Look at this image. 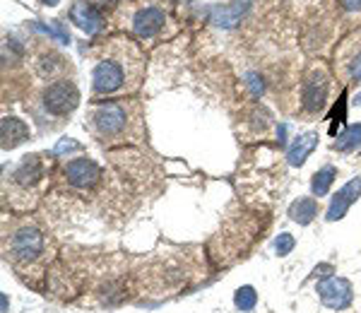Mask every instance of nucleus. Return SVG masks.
Segmentation results:
<instances>
[{"label": "nucleus", "mask_w": 361, "mask_h": 313, "mask_svg": "<svg viewBox=\"0 0 361 313\" xmlns=\"http://www.w3.org/2000/svg\"><path fill=\"white\" fill-rule=\"evenodd\" d=\"M357 104H361V94H357Z\"/></svg>", "instance_id": "25"}, {"label": "nucleus", "mask_w": 361, "mask_h": 313, "mask_svg": "<svg viewBox=\"0 0 361 313\" xmlns=\"http://www.w3.org/2000/svg\"><path fill=\"white\" fill-rule=\"evenodd\" d=\"M0 137H3V149H13L17 145H22L29 137V128L22 118L15 116H5L0 121Z\"/></svg>", "instance_id": "11"}, {"label": "nucleus", "mask_w": 361, "mask_h": 313, "mask_svg": "<svg viewBox=\"0 0 361 313\" xmlns=\"http://www.w3.org/2000/svg\"><path fill=\"white\" fill-rule=\"evenodd\" d=\"M140 75H142V54L126 39H116L114 44H109L106 54L99 58L92 73V90L99 97L135 90Z\"/></svg>", "instance_id": "1"}, {"label": "nucleus", "mask_w": 361, "mask_h": 313, "mask_svg": "<svg viewBox=\"0 0 361 313\" xmlns=\"http://www.w3.org/2000/svg\"><path fill=\"white\" fill-rule=\"evenodd\" d=\"M58 3V0H46V5H56Z\"/></svg>", "instance_id": "24"}, {"label": "nucleus", "mask_w": 361, "mask_h": 313, "mask_svg": "<svg viewBox=\"0 0 361 313\" xmlns=\"http://www.w3.org/2000/svg\"><path fill=\"white\" fill-rule=\"evenodd\" d=\"M318 297L328 309H333V311L347 309L354 299L352 282L345 280V277H328V280L318 282Z\"/></svg>", "instance_id": "5"}, {"label": "nucleus", "mask_w": 361, "mask_h": 313, "mask_svg": "<svg viewBox=\"0 0 361 313\" xmlns=\"http://www.w3.org/2000/svg\"><path fill=\"white\" fill-rule=\"evenodd\" d=\"M66 178L75 188H92L99 178H102V169L92 159H73L66 166Z\"/></svg>", "instance_id": "7"}, {"label": "nucleus", "mask_w": 361, "mask_h": 313, "mask_svg": "<svg viewBox=\"0 0 361 313\" xmlns=\"http://www.w3.org/2000/svg\"><path fill=\"white\" fill-rule=\"evenodd\" d=\"M316 214H318V202L313 198H299L289 207V217L299 224H311Z\"/></svg>", "instance_id": "15"}, {"label": "nucleus", "mask_w": 361, "mask_h": 313, "mask_svg": "<svg viewBox=\"0 0 361 313\" xmlns=\"http://www.w3.org/2000/svg\"><path fill=\"white\" fill-rule=\"evenodd\" d=\"M316 145H318V133H306V135L296 137L294 147L287 152V161L292 166H301L306 161V156L316 149Z\"/></svg>", "instance_id": "14"}, {"label": "nucleus", "mask_w": 361, "mask_h": 313, "mask_svg": "<svg viewBox=\"0 0 361 313\" xmlns=\"http://www.w3.org/2000/svg\"><path fill=\"white\" fill-rule=\"evenodd\" d=\"M335 169L333 166H323L316 176H313V181H311V190H313V195H328V190H330V185H333L335 181Z\"/></svg>", "instance_id": "17"}, {"label": "nucleus", "mask_w": 361, "mask_h": 313, "mask_svg": "<svg viewBox=\"0 0 361 313\" xmlns=\"http://www.w3.org/2000/svg\"><path fill=\"white\" fill-rule=\"evenodd\" d=\"M42 176H44V166H42V156H39V154L27 156V159L22 161V164L17 166V171H15V181L20 185H25V188L34 185Z\"/></svg>", "instance_id": "12"}, {"label": "nucleus", "mask_w": 361, "mask_h": 313, "mask_svg": "<svg viewBox=\"0 0 361 313\" xmlns=\"http://www.w3.org/2000/svg\"><path fill=\"white\" fill-rule=\"evenodd\" d=\"M352 78L357 80V82H361V56L354 61V66H352Z\"/></svg>", "instance_id": "22"}, {"label": "nucleus", "mask_w": 361, "mask_h": 313, "mask_svg": "<svg viewBox=\"0 0 361 313\" xmlns=\"http://www.w3.org/2000/svg\"><path fill=\"white\" fill-rule=\"evenodd\" d=\"M70 20H73L75 25L87 34H97L104 25L102 13H99L92 3H85V0H78V3L70 8Z\"/></svg>", "instance_id": "9"}, {"label": "nucleus", "mask_w": 361, "mask_h": 313, "mask_svg": "<svg viewBox=\"0 0 361 313\" xmlns=\"http://www.w3.org/2000/svg\"><path fill=\"white\" fill-rule=\"evenodd\" d=\"M248 8H250V0H231V5L214 10L212 22H217L219 27H234Z\"/></svg>", "instance_id": "13"}, {"label": "nucleus", "mask_w": 361, "mask_h": 313, "mask_svg": "<svg viewBox=\"0 0 361 313\" xmlns=\"http://www.w3.org/2000/svg\"><path fill=\"white\" fill-rule=\"evenodd\" d=\"M8 256L17 265H34L44 256V234L34 224H22L8 241Z\"/></svg>", "instance_id": "3"}, {"label": "nucleus", "mask_w": 361, "mask_h": 313, "mask_svg": "<svg viewBox=\"0 0 361 313\" xmlns=\"http://www.w3.org/2000/svg\"><path fill=\"white\" fill-rule=\"evenodd\" d=\"M345 106H347V94L342 92V97H340V102H337V106L333 109V113L328 116L330 121H333V128H330V133L335 135V128L340 123H345Z\"/></svg>", "instance_id": "19"}, {"label": "nucleus", "mask_w": 361, "mask_h": 313, "mask_svg": "<svg viewBox=\"0 0 361 313\" xmlns=\"http://www.w3.org/2000/svg\"><path fill=\"white\" fill-rule=\"evenodd\" d=\"M66 149H80V145L73 142V140H61V142H58V147H56V154L66 152Z\"/></svg>", "instance_id": "21"}, {"label": "nucleus", "mask_w": 361, "mask_h": 313, "mask_svg": "<svg viewBox=\"0 0 361 313\" xmlns=\"http://www.w3.org/2000/svg\"><path fill=\"white\" fill-rule=\"evenodd\" d=\"M342 8H345V10H359L361 0H342Z\"/></svg>", "instance_id": "23"}, {"label": "nucleus", "mask_w": 361, "mask_h": 313, "mask_svg": "<svg viewBox=\"0 0 361 313\" xmlns=\"http://www.w3.org/2000/svg\"><path fill=\"white\" fill-rule=\"evenodd\" d=\"M359 195H361V178H352L349 183L342 185L340 190H337V195L333 198V202H330V207H328V222H337V219H342L347 214L349 210V205H352L354 200H359Z\"/></svg>", "instance_id": "8"}, {"label": "nucleus", "mask_w": 361, "mask_h": 313, "mask_svg": "<svg viewBox=\"0 0 361 313\" xmlns=\"http://www.w3.org/2000/svg\"><path fill=\"white\" fill-rule=\"evenodd\" d=\"M328 104V75L323 70H313L304 80V106L311 113H318Z\"/></svg>", "instance_id": "6"}, {"label": "nucleus", "mask_w": 361, "mask_h": 313, "mask_svg": "<svg viewBox=\"0 0 361 313\" xmlns=\"http://www.w3.org/2000/svg\"><path fill=\"white\" fill-rule=\"evenodd\" d=\"M294 236L292 234H279L277 241H275V248H277V256H289L294 248Z\"/></svg>", "instance_id": "20"}, {"label": "nucleus", "mask_w": 361, "mask_h": 313, "mask_svg": "<svg viewBox=\"0 0 361 313\" xmlns=\"http://www.w3.org/2000/svg\"><path fill=\"white\" fill-rule=\"evenodd\" d=\"M161 27H164V13L159 8L140 10L135 20H133V29H135L140 39H152Z\"/></svg>", "instance_id": "10"}, {"label": "nucleus", "mask_w": 361, "mask_h": 313, "mask_svg": "<svg viewBox=\"0 0 361 313\" xmlns=\"http://www.w3.org/2000/svg\"><path fill=\"white\" fill-rule=\"evenodd\" d=\"M357 147H361V123L349 125L345 133H340L335 140L337 152H354Z\"/></svg>", "instance_id": "16"}, {"label": "nucleus", "mask_w": 361, "mask_h": 313, "mask_svg": "<svg viewBox=\"0 0 361 313\" xmlns=\"http://www.w3.org/2000/svg\"><path fill=\"white\" fill-rule=\"evenodd\" d=\"M234 304H236V309L238 311H253L255 309V304H258V292H255L253 287L246 285V287H241V289H236V294H234Z\"/></svg>", "instance_id": "18"}, {"label": "nucleus", "mask_w": 361, "mask_h": 313, "mask_svg": "<svg viewBox=\"0 0 361 313\" xmlns=\"http://www.w3.org/2000/svg\"><path fill=\"white\" fill-rule=\"evenodd\" d=\"M85 125L102 145L135 142L142 137V109L137 102H102L87 111Z\"/></svg>", "instance_id": "2"}, {"label": "nucleus", "mask_w": 361, "mask_h": 313, "mask_svg": "<svg viewBox=\"0 0 361 313\" xmlns=\"http://www.w3.org/2000/svg\"><path fill=\"white\" fill-rule=\"evenodd\" d=\"M44 111L51 116H68L78 109L80 104V92L70 80H56L44 90L42 94Z\"/></svg>", "instance_id": "4"}]
</instances>
